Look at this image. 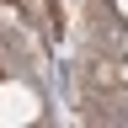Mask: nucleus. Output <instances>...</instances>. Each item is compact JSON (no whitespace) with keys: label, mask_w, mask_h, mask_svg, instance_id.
I'll return each instance as SVG.
<instances>
[{"label":"nucleus","mask_w":128,"mask_h":128,"mask_svg":"<svg viewBox=\"0 0 128 128\" xmlns=\"http://www.w3.org/2000/svg\"><path fill=\"white\" fill-rule=\"evenodd\" d=\"M43 96L27 80H0V128H38Z\"/></svg>","instance_id":"nucleus-1"},{"label":"nucleus","mask_w":128,"mask_h":128,"mask_svg":"<svg viewBox=\"0 0 128 128\" xmlns=\"http://www.w3.org/2000/svg\"><path fill=\"white\" fill-rule=\"evenodd\" d=\"M118 11H123V16H128V0H118Z\"/></svg>","instance_id":"nucleus-2"},{"label":"nucleus","mask_w":128,"mask_h":128,"mask_svg":"<svg viewBox=\"0 0 128 128\" xmlns=\"http://www.w3.org/2000/svg\"><path fill=\"white\" fill-rule=\"evenodd\" d=\"M123 48H128V38H123Z\"/></svg>","instance_id":"nucleus-3"}]
</instances>
